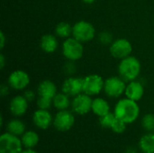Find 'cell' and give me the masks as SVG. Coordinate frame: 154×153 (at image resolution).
Masks as SVG:
<instances>
[{"instance_id":"obj_1","label":"cell","mask_w":154,"mask_h":153,"mask_svg":"<svg viewBox=\"0 0 154 153\" xmlns=\"http://www.w3.org/2000/svg\"><path fill=\"white\" fill-rule=\"evenodd\" d=\"M114 113L117 118L123 120L128 124L137 120L140 115V107L136 101L126 97L117 102Z\"/></svg>"},{"instance_id":"obj_2","label":"cell","mask_w":154,"mask_h":153,"mask_svg":"<svg viewBox=\"0 0 154 153\" xmlns=\"http://www.w3.org/2000/svg\"><path fill=\"white\" fill-rule=\"evenodd\" d=\"M118 72L125 81L135 80L141 72V63L135 57L130 55L121 60L118 66Z\"/></svg>"},{"instance_id":"obj_3","label":"cell","mask_w":154,"mask_h":153,"mask_svg":"<svg viewBox=\"0 0 154 153\" xmlns=\"http://www.w3.org/2000/svg\"><path fill=\"white\" fill-rule=\"evenodd\" d=\"M22 140L10 133H3L0 137V153H20L23 151Z\"/></svg>"},{"instance_id":"obj_4","label":"cell","mask_w":154,"mask_h":153,"mask_svg":"<svg viewBox=\"0 0 154 153\" xmlns=\"http://www.w3.org/2000/svg\"><path fill=\"white\" fill-rule=\"evenodd\" d=\"M95 33H96L95 27L89 22L79 21L73 25V31H72L73 37L81 42L91 41L95 37Z\"/></svg>"},{"instance_id":"obj_5","label":"cell","mask_w":154,"mask_h":153,"mask_svg":"<svg viewBox=\"0 0 154 153\" xmlns=\"http://www.w3.org/2000/svg\"><path fill=\"white\" fill-rule=\"evenodd\" d=\"M84 48L81 41L73 38H67L62 44V53L64 57L71 61L79 60L83 55Z\"/></svg>"},{"instance_id":"obj_6","label":"cell","mask_w":154,"mask_h":153,"mask_svg":"<svg viewBox=\"0 0 154 153\" xmlns=\"http://www.w3.org/2000/svg\"><path fill=\"white\" fill-rule=\"evenodd\" d=\"M105 81L99 75L92 74L83 78V93L88 96L98 95L104 89Z\"/></svg>"},{"instance_id":"obj_7","label":"cell","mask_w":154,"mask_h":153,"mask_svg":"<svg viewBox=\"0 0 154 153\" xmlns=\"http://www.w3.org/2000/svg\"><path fill=\"white\" fill-rule=\"evenodd\" d=\"M126 85L120 77H111L105 80L104 90L109 97H119L125 92Z\"/></svg>"},{"instance_id":"obj_8","label":"cell","mask_w":154,"mask_h":153,"mask_svg":"<svg viewBox=\"0 0 154 153\" xmlns=\"http://www.w3.org/2000/svg\"><path fill=\"white\" fill-rule=\"evenodd\" d=\"M75 123V117L69 111L60 110L53 118V125L60 132H67L70 130Z\"/></svg>"},{"instance_id":"obj_9","label":"cell","mask_w":154,"mask_h":153,"mask_svg":"<svg viewBox=\"0 0 154 153\" xmlns=\"http://www.w3.org/2000/svg\"><path fill=\"white\" fill-rule=\"evenodd\" d=\"M133 47L131 42L126 39H117L110 46V53L116 59H125L131 55Z\"/></svg>"},{"instance_id":"obj_10","label":"cell","mask_w":154,"mask_h":153,"mask_svg":"<svg viewBox=\"0 0 154 153\" xmlns=\"http://www.w3.org/2000/svg\"><path fill=\"white\" fill-rule=\"evenodd\" d=\"M92 103L93 100L91 99L90 96L85 93H81L74 97L71 106L73 111L76 114L79 115H84L92 111Z\"/></svg>"},{"instance_id":"obj_11","label":"cell","mask_w":154,"mask_h":153,"mask_svg":"<svg viewBox=\"0 0 154 153\" xmlns=\"http://www.w3.org/2000/svg\"><path fill=\"white\" fill-rule=\"evenodd\" d=\"M8 83L9 86L14 89L23 90L29 85L30 77L23 70H15L10 74L8 78Z\"/></svg>"},{"instance_id":"obj_12","label":"cell","mask_w":154,"mask_h":153,"mask_svg":"<svg viewBox=\"0 0 154 153\" xmlns=\"http://www.w3.org/2000/svg\"><path fill=\"white\" fill-rule=\"evenodd\" d=\"M62 92L73 97L81 94L83 92V78H69L62 85Z\"/></svg>"},{"instance_id":"obj_13","label":"cell","mask_w":154,"mask_h":153,"mask_svg":"<svg viewBox=\"0 0 154 153\" xmlns=\"http://www.w3.org/2000/svg\"><path fill=\"white\" fill-rule=\"evenodd\" d=\"M32 122L36 127L42 130H47L51 124H53V118L48 110L38 109L33 113Z\"/></svg>"},{"instance_id":"obj_14","label":"cell","mask_w":154,"mask_h":153,"mask_svg":"<svg viewBox=\"0 0 154 153\" xmlns=\"http://www.w3.org/2000/svg\"><path fill=\"white\" fill-rule=\"evenodd\" d=\"M28 101L23 96H16L10 102V111L14 116L23 115L28 109Z\"/></svg>"},{"instance_id":"obj_15","label":"cell","mask_w":154,"mask_h":153,"mask_svg":"<svg viewBox=\"0 0 154 153\" xmlns=\"http://www.w3.org/2000/svg\"><path fill=\"white\" fill-rule=\"evenodd\" d=\"M125 93L127 98L137 102L143 96L144 88H143V86L140 82L133 80V81H130V83L126 86Z\"/></svg>"},{"instance_id":"obj_16","label":"cell","mask_w":154,"mask_h":153,"mask_svg":"<svg viewBox=\"0 0 154 153\" xmlns=\"http://www.w3.org/2000/svg\"><path fill=\"white\" fill-rule=\"evenodd\" d=\"M38 94L39 96H45L53 99L57 95V87L51 80H43L38 87Z\"/></svg>"},{"instance_id":"obj_17","label":"cell","mask_w":154,"mask_h":153,"mask_svg":"<svg viewBox=\"0 0 154 153\" xmlns=\"http://www.w3.org/2000/svg\"><path fill=\"white\" fill-rule=\"evenodd\" d=\"M41 48L47 53L54 52L58 48V40L51 34H45L42 37L40 42Z\"/></svg>"},{"instance_id":"obj_18","label":"cell","mask_w":154,"mask_h":153,"mask_svg":"<svg viewBox=\"0 0 154 153\" xmlns=\"http://www.w3.org/2000/svg\"><path fill=\"white\" fill-rule=\"evenodd\" d=\"M92 112L97 116H103L110 112V106L106 100L101 97H97L93 100Z\"/></svg>"},{"instance_id":"obj_19","label":"cell","mask_w":154,"mask_h":153,"mask_svg":"<svg viewBox=\"0 0 154 153\" xmlns=\"http://www.w3.org/2000/svg\"><path fill=\"white\" fill-rule=\"evenodd\" d=\"M22 143L25 149H33L39 143L40 138L34 131H27L22 135Z\"/></svg>"},{"instance_id":"obj_20","label":"cell","mask_w":154,"mask_h":153,"mask_svg":"<svg viewBox=\"0 0 154 153\" xmlns=\"http://www.w3.org/2000/svg\"><path fill=\"white\" fill-rule=\"evenodd\" d=\"M139 148L143 153H154L153 133H149L140 139Z\"/></svg>"},{"instance_id":"obj_21","label":"cell","mask_w":154,"mask_h":153,"mask_svg":"<svg viewBox=\"0 0 154 153\" xmlns=\"http://www.w3.org/2000/svg\"><path fill=\"white\" fill-rule=\"evenodd\" d=\"M6 130L8 133L19 137L25 133V124L19 119H13L7 124Z\"/></svg>"},{"instance_id":"obj_22","label":"cell","mask_w":154,"mask_h":153,"mask_svg":"<svg viewBox=\"0 0 154 153\" xmlns=\"http://www.w3.org/2000/svg\"><path fill=\"white\" fill-rule=\"evenodd\" d=\"M52 102H53V106L58 110H66L69 106V105H70V101H69V96L66 95L63 92L57 94L53 97Z\"/></svg>"},{"instance_id":"obj_23","label":"cell","mask_w":154,"mask_h":153,"mask_svg":"<svg viewBox=\"0 0 154 153\" xmlns=\"http://www.w3.org/2000/svg\"><path fill=\"white\" fill-rule=\"evenodd\" d=\"M72 31H73V27L65 22H61L60 23L55 29V32L56 34L60 37V38H69L71 34H72Z\"/></svg>"},{"instance_id":"obj_24","label":"cell","mask_w":154,"mask_h":153,"mask_svg":"<svg viewBox=\"0 0 154 153\" xmlns=\"http://www.w3.org/2000/svg\"><path fill=\"white\" fill-rule=\"evenodd\" d=\"M116 118V116L115 113L113 114V113L109 112L108 114L99 117V124H100V125L103 128H106V129L109 128V129H111V127H112Z\"/></svg>"},{"instance_id":"obj_25","label":"cell","mask_w":154,"mask_h":153,"mask_svg":"<svg viewBox=\"0 0 154 153\" xmlns=\"http://www.w3.org/2000/svg\"><path fill=\"white\" fill-rule=\"evenodd\" d=\"M142 125L149 133H154V115L147 114L142 120Z\"/></svg>"},{"instance_id":"obj_26","label":"cell","mask_w":154,"mask_h":153,"mask_svg":"<svg viewBox=\"0 0 154 153\" xmlns=\"http://www.w3.org/2000/svg\"><path fill=\"white\" fill-rule=\"evenodd\" d=\"M126 124H127L125 122H124L123 120L116 117L112 127H111V130L116 133H123L126 130Z\"/></svg>"},{"instance_id":"obj_27","label":"cell","mask_w":154,"mask_h":153,"mask_svg":"<svg viewBox=\"0 0 154 153\" xmlns=\"http://www.w3.org/2000/svg\"><path fill=\"white\" fill-rule=\"evenodd\" d=\"M52 104H53L52 98H49L45 96H39V98L37 99V106L39 109L48 110L51 106Z\"/></svg>"},{"instance_id":"obj_28","label":"cell","mask_w":154,"mask_h":153,"mask_svg":"<svg viewBox=\"0 0 154 153\" xmlns=\"http://www.w3.org/2000/svg\"><path fill=\"white\" fill-rule=\"evenodd\" d=\"M112 34L110 32H103L102 33L99 34V41L103 43V44H109L112 42Z\"/></svg>"},{"instance_id":"obj_29","label":"cell","mask_w":154,"mask_h":153,"mask_svg":"<svg viewBox=\"0 0 154 153\" xmlns=\"http://www.w3.org/2000/svg\"><path fill=\"white\" fill-rule=\"evenodd\" d=\"M23 96L26 98L28 102H32L35 99V93L32 90H26L23 94Z\"/></svg>"},{"instance_id":"obj_30","label":"cell","mask_w":154,"mask_h":153,"mask_svg":"<svg viewBox=\"0 0 154 153\" xmlns=\"http://www.w3.org/2000/svg\"><path fill=\"white\" fill-rule=\"evenodd\" d=\"M0 40H1V42H0V47L3 49L4 46H5V34L3 32H0Z\"/></svg>"},{"instance_id":"obj_31","label":"cell","mask_w":154,"mask_h":153,"mask_svg":"<svg viewBox=\"0 0 154 153\" xmlns=\"http://www.w3.org/2000/svg\"><path fill=\"white\" fill-rule=\"evenodd\" d=\"M0 90H1V95L2 96H5L8 93V88L5 86H2L1 88H0Z\"/></svg>"},{"instance_id":"obj_32","label":"cell","mask_w":154,"mask_h":153,"mask_svg":"<svg viewBox=\"0 0 154 153\" xmlns=\"http://www.w3.org/2000/svg\"><path fill=\"white\" fill-rule=\"evenodd\" d=\"M20 153H38L37 151H35L33 149H25V150H23Z\"/></svg>"},{"instance_id":"obj_33","label":"cell","mask_w":154,"mask_h":153,"mask_svg":"<svg viewBox=\"0 0 154 153\" xmlns=\"http://www.w3.org/2000/svg\"><path fill=\"white\" fill-rule=\"evenodd\" d=\"M0 62H1V64H0V68H1V69H3V68L5 67V57H4L3 55H1V56H0Z\"/></svg>"},{"instance_id":"obj_34","label":"cell","mask_w":154,"mask_h":153,"mask_svg":"<svg viewBox=\"0 0 154 153\" xmlns=\"http://www.w3.org/2000/svg\"><path fill=\"white\" fill-rule=\"evenodd\" d=\"M126 153H136V151L134 148H128L126 151Z\"/></svg>"},{"instance_id":"obj_35","label":"cell","mask_w":154,"mask_h":153,"mask_svg":"<svg viewBox=\"0 0 154 153\" xmlns=\"http://www.w3.org/2000/svg\"><path fill=\"white\" fill-rule=\"evenodd\" d=\"M84 3H86V4H92V3H94L95 2V0H82Z\"/></svg>"}]
</instances>
